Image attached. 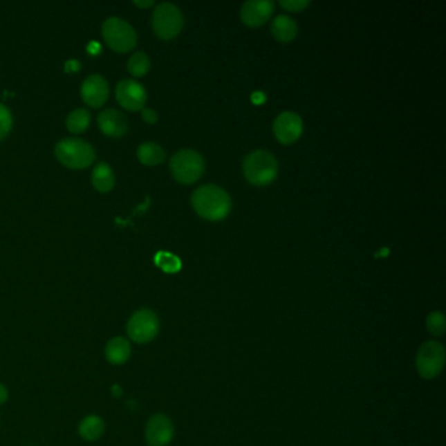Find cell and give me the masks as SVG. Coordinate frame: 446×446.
Segmentation results:
<instances>
[{
  "instance_id": "cell-12",
  "label": "cell",
  "mask_w": 446,
  "mask_h": 446,
  "mask_svg": "<svg viewBox=\"0 0 446 446\" xmlns=\"http://www.w3.org/2000/svg\"><path fill=\"white\" fill-rule=\"evenodd\" d=\"M274 3L271 0H249L243 3L241 7L242 23L248 26H261L268 21L274 12Z\"/></svg>"
},
{
  "instance_id": "cell-9",
  "label": "cell",
  "mask_w": 446,
  "mask_h": 446,
  "mask_svg": "<svg viewBox=\"0 0 446 446\" xmlns=\"http://www.w3.org/2000/svg\"><path fill=\"white\" fill-rule=\"evenodd\" d=\"M174 437V425L165 414H155L145 425V443L148 446H168Z\"/></svg>"
},
{
  "instance_id": "cell-23",
  "label": "cell",
  "mask_w": 446,
  "mask_h": 446,
  "mask_svg": "<svg viewBox=\"0 0 446 446\" xmlns=\"http://www.w3.org/2000/svg\"><path fill=\"white\" fill-rule=\"evenodd\" d=\"M427 330L434 337H441L446 331V318L441 312H432L425 321Z\"/></svg>"
},
{
  "instance_id": "cell-3",
  "label": "cell",
  "mask_w": 446,
  "mask_h": 446,
  "mask_svg": "<svg viewBox=\"0 0 446 446\" xmlns=\"http://www.w3.org/2000/svg\"><path fill=\"white\" fill-rule=\"evenodd\" d=\"M55 156L70 169H84L95 161L93 147L77 138L63 139L55 145Z\"/></svg>"
},
{
  "instance_id": "cell-2",
  "label": "cell",
  "mask_w": 446,
  "mask_h": 446,
  "mask_svg": "<svg viewBox=\"0 0 446 446\" xmlns=\"http://www.w3.org/2000/svg\"><path fill=\"white\" fill-rule=\"evenodd\" d=\"M242 169L245 178L255 186H266L277 178L279 165L277 157L268 151L258 149L243 158Z\"/></svg>"
},
{
  "instance_id": "cell-20",
  "label": "cell",
  "mask_w": 446,
  "mask_h": 446,
  "mask_svg": "<svg viewBox=\"0 0 446 446\" xmlns=\"http://www.w3.org/2000/svg\"><path fill=\"white\" fill-rule=\"evenodd\" d=\"M91 123V114L85 109H76L71 111L66 120V126L70 133H80L88 129Z\"/></svg>"
},
{
  "instance_id": "cell-19",
  "label": "cell",
  "mask_w": 446,
  "mask_h": 446,
  "mask_svg": "<svg viewBox=\"0 0 446 446\" xmlns=\"http://www.w3.org/2000/svg\"><path fill=\"white\" fill-rule=\"evenodd\" d=\"M138 157L142 164L148 165V167H154V165L161 164L165 160L167 154L160 145L148 142V143H143L138 148Z\"/></svg>"
},
{
  "instance_id": "cell-13",
  "label": "cell",
  "mask_w": 446,
  "mask_h": 446,
  "mask_svg": "<svg viewBox=\"0 0 446 446\" xmlns=\"http://www.w3.org/2000/svg\"><path fill=\"white\" fill-rule=\"evenodd\" d=\"M82 97L92 108L102 106L109 97L108 82L98 73L88 76L82 85Z\"/></svg>"
},
{
  "instance_id": "cell-27",
  "label": "cell",
  "mask_w": 446,
  "mask_h": 446,
  "mask_svg": "<svg viewBox=\"0 0 446 446\" xmlns=\"http://www.w3.org/2000/svg\"><path fill=\"white\" fill-rule=\"evenodd\" d=\"M8 398H10L8 389L3 384H0V405H4L8 400Z\"/></svg>"
},
{
  "instance_id": "cell-18",
  "label": "cell",
  "mask_w": 446,
  "mask_h": 446,
  "mask_svg": "<svg viewBox=\"0 0 446 446\" xmlns=\"http://www.w3.org/2000/svg\"><path fill=\"white\" fill-rule=\"evenodd\" d=\"M114 173L106 162L97 164L92 173V183L95 189L101 193H108L114 186Z\"/></svg>"
},
{
  "instance_id": "cell-30",
  "label": "cell",
  "mask_w": 446,
  "mask_h": 446,
  "mask_svg": "<svg viewBox=\"0 0 446 446\" xmlns=\"http://www.w3.org/2000/svg\"><path fill=\"white\" fill-rule=\"evenodd\" d=\"M138 7H143V8H145V7H151V6H154L155 4V1L154 0H145V1H139V0H136V1H133Z\"/></svg>"
},
{
  "instance_id": "cell-1",
  "label": "cell",
  "mask_w": 446,
  "mask_h": 446,
  "mask_svg": "<svg viewBox=\"0 0 446 446\" xmlns=\"http://www.w3.org/2000/svg\"><path fill=\"white\" fill-rule=\"evenodd\" d=\"M195 212L205 220L220 221L230 215L232 202L230 194L216 185H203L192 196Z\"/></svg>"
},
{
  "instance_id": "cell-10",
  "label": "cell",
  "mask_w": 446,
  "mask_h": 446,
  "mask_svg": "<svg viewBox=\"0 0 446 446\" xmlns=\"http://www.w3.org/2000/svg\"><path fill=\"white\" fill-rule=\"evenodd\" d=\"M274 133L283 145H290L301 136L304 123L301 117L295 111H283L274 121Z\"/></svg>"
},
{
  "instance_id": "cell-8",
  "label": "cell",
  "mask_w": 446,
  "mask_h": 446,
  "mask_svg": "<svg viewBox=\"0 0 446 446\" xmlns=\"http://www.w3.org/2000/svg\"><path fill=\"white\" fill-rule=\"evenodd\" d=\"M152 26L157 36L171 39L180 35L183 28V15L173 3H160L152 15Z\"/></svg>"
},
{
  "instance_id": "cell-16",
  "label": "cell",
  "mask_w": 446,
  "mask_h": 446,
  "mask_svg": "<svg viewBox=\"0 0 446 446\" xmlns=\"http://www.w3.org/2000/svg\"><path fill=\"white\" fill-rule=\"evenodd\" d=\"M297 23L288 15H279L271 24V32L274 37L277 41L284 44L295 39V37L297 36Z\"/></svg>"
},
{
  "instance_id": "cell-5",
  "label": "cell",
  "mask_w": 446,
  "mask_h": 446,
  "mask_svg": "<svg viewBox=\"0 0 446 446\" xmlns=\"http://www.w3.org/2000/svg\"><path fill=\"white\" fill-rule=\"evenodd\" d=\"M445 360V347L437 340H427L416 353V371L424 380H434L444 371Z\"/></svg>"
},
{
  "instance_id": "cell-28",
  "label": "cell",
  "mask_w": 446,
  "mask_h": 446,
  "mask_svg": "<svg viewBox=\"0 0 446 446\" xmlns=\"http://www.w3.org/2000/svg\"><path fill=\"white\" fill-rule=\"evenodd\" d=\"M252 100H253L254 104L255 105H261L262 102H265L266 96L263 92H254L253 96H252Z\"/></svg>"
},
{
  "instance_id": "cell-6",
  "label": "cell",
  "mask_w": 446,
  "mask_h": 446,
  "mask_svg": "<svg viewBox=\"0 0 446 446\" xmlns=\"http://www.w3.org/2000/svg\"><path fill=\"white\" fill-rule=\"evenodd\" d=\"M102 36L110 48L127 53L136 46L138 37L131 25L120 17H109L102 25Z\"/></svg>"
},
{
  "instance_id": "cell-17",
  "label": "cell",
  "mask_w": 446,
  "mask_h": 446,
  "mask_svg": "<svg viewBox=\"0 0 446 446\" xmlns=\"http://www.w3.org/2000/svg\"><path fill=\"white\" fill-rule=\"evenodd\" d=\"M105 429H106L105 422L98 415L85 416L84 419L79 424V428H77L80 437L85 441H89V443L101 438L102 434H105Z\"/></svg>"
},
{
  "instance_id": "cell-22",
  "label": "cell",
  "mask_w": 446,
  "mask_h": 446,
  "mask_svg": "<svg viewBox=\"0 0 446 446\" xmlns=\"http://www.w3.org/2000/svg\"><path fill=\"white\" fill-rule=\"evenodd\" d=\"M155 262L161 270H164L165 272H169V274H174L181 270L180 258L176 257L174 254L168 253V252H158L155 257Z\"/></svg>"
},
{
  "instance_id": "cell-25",
  "label": "cell",
  "mask_w": 446,
  "mask_h": 446,
  "mask_svg": "<svg viewBox=\"0 0 446 446\" xmlns=\"http://www.w3.org/2000/svg\"><path fill=\"white\" fill-rule=\"evenodd\" d=\"M309 4H310V1H308V0H281L280 1V6L284 10L292 11V12L304 11Z\"/></svg>"
},
{
  "instance_id": "cell-21",
  "label": "cell",
  "mask_w": 446,
  "mask_h": 446,
  "mask_svg": "<svg viewBox=\"0 0 446 446\" xmlns=\"http://www.w3.org/2000/svg\"><path fill=\"white\" fill-rule=\"evenodd\" d=\"M151 68V61L145 51L133 53V57L127 63V70L133 76H145V73Z\"/></svg>"
},
{
  "instance_id": "cell-4",
  "label": "cell",
  "mask_w": 446,
  "mask_h": 446,
  "mask_svg": "<svg viewBox=\"0 0 446 446\" xmlns=\"http://www.w3.org/2000/svg\"><path fill=\"white\" fill-rule=\"evenodd\" d=\"M205 169V158L194 149H181L170 158L171 174L181 183L190 185L198 181Z\"/></svg>"
},
{
  "instance_id": "cell-29",
  "label": "cell",
  "mask_w": 446,
  "mask_h": 446,
  "mask_svg": "<svg viewBox=\"0 0 446 446\" xmlns=\"http://www.w3.org/2000/svg\"><path fill=\"white\" fill-rule=\"evenodd\" d=\"M111 393H113V397H115V398H120V397H122L123 390H122L121 385L115 384V385L111 386Z\"/></svg>"
},
{
  "instance_id": "cell-11",
  "label": "cell",
  "mask_w": 446,
  "mask_h": 446,
  "mask_svg": "<svg viewBox=\"0 0 446 446\" xmlns=\"http://www.w3.org/2000/svg\"><path fill=\"white\" fill-rule=\"evenodd\" d=\"M115 98L123 108L136 111L145 108L147 92L140 83L133 79H124L117 84Z\"/></svg>"
},
{
  "instance_id": "cell-7",
  "label": "cell",
  "mask_w": 446,
  "mask_h": 446,
  "mask_svg": "<svg viewBox=\"0 0 446 446\" xmlns=\"http://www.w3.org/2000/svg\"><path fill=\"white\" fill-rule=\"evenodd\" d=\"M126 331L129 338L138 344H145L156 338L160 331V319L151 309H139L129 318Z\"/></svg>"
},
{
  "instance_id": "cell-26",
  "label": "cell",
  "mask_w": 446,
  "mask_h": 446,
  "mask_svg": "<svg viewBox=\"0 0 446 446\" xmlns=\"http://www.w3.org/2000/svg\"><path fill=\"white\" fill-rule=\"evenodd\" d=\"M142 117L147 123H156L157 120H158V115H157L156 111L152 110V109H145L143 113H142Z\"/></svg>"
},
{
  "instance_id": "cell-15",
  "label": "cell",
  "mask_w": 446,
  "mask_h": 446,
  "mask_svg": "<svg viewBox=\"0 0 446 446\" xmlns=\"http://www.w3.org/2000/svg\"><path fill=\"white\" fill-rule=\"evenodd\" d=\"M131 343L124 337H114L105 346V359L111 365H123L130 360Z\"/></svg>"
},
{
  "instance_id": "cell-24",
  "label": "cell",
  "mask_w": 446,
  "mask_h": 446,
  "mask_svg": "<svg viewBox=\"0 0 446 446\" xmlns=\"http://www.w3.org/2000/svg\"><path fill=\"white\" fill-rule=\"evenodd\" d=\"M12 127V115L8 108L0 104V140L4 139Z\"/></svg>"
},
{
  "instance_id": "cell-14",
  "label": "cell",
  "mask_w": 446,
  "mask_h": 446,
  "mask_svg": "<svg viewBox=\"0 0 446 446\" xmlns=\"http://www.w3.org/2000/svg\"><path fill=\"white\" fill-rule=\"evenodd\" d=\"M101 131L110 138H121L129 129L126 115L115 109H106L98 115Z\"/></svg>"
}]
</instances>
